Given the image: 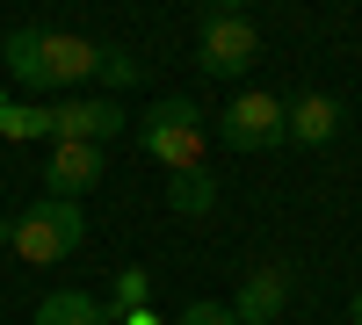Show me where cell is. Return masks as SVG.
<instances>
[{
	"label": "cell",
	"instance_id": "cell-1",
	"mask_svg": "<svg viewBox=\"0 0 362 325\" xmlns=\"http://www.w3.org/2000/svg\"><path fill=\"white\" fill-rule=\"evenodd\" d=\"M0 58H8L15 87H80L102 73V44L73 37V29H8Z\"/></svg>",
	"mask_w": 362,
	"mask_h": 325
},
{
	"label": "cell",
	"instance_id": "cell-2",
	"mask_svg": "<svg viewBox=\"0 0 362 325\" xmlns=\"http://www.w3.org/2000/svg\"><path fill=\"white\" fill-rule=\"evenodd\" d=\"M15 260H29V268H58V260H73L87 246V217L80 202H58V195H37L29 210L15 217Z\"/></svg>",
	"mask_w": 362,
	"mask_h": 325
},
{
	"label": "cell",
	"instance_id": "cell-3",
	"mask_svg": "<svg viewBox=\"0 0 362 325\" xmlns=\"http://www.w3.org/2000/svg\"><path fill=\"white\" fill-rule=\"evenodd\" d=\"M138 145L153 152L167 173H203V152H210V123H203V109L189 94H167L153 116H145V130Z\"/></svg>",
	"mask_w": 362,
	"mask_h": 325
},
{
	"label": "cell",
	"instance_id": "cell-4",
	"mask_svg": "<svg viewBox=\"0 0 362 325\" xmlns=\"http://www.w3.org/2000/svg\"><path fill=\"white\" fill-rule=\"evenodd\" d=\"M261 58V29L239 15V8H203V29H196V73L203 80H239Z\"/></svg>",
	"mask_w": 362,
	"mask_h": 325
},
{
	"label": "cell",
	"instance_id": "cell-5",
	"mask_svg": "<svg viewBox=\"0 0 362 325\" xmlns=\"http://www.w3.org/2000/svg\"><path fill=\"white\" fill-rule=\"evenodd\" d=\"M218 137L232 145V152H276V145H290V109H283V94H261V87L232 94V102L218 109Z\"/></svg>",
	"mask_w": 362,
	"mask_h": 325
},
{
	"label": "cell",
	"instance_id": "cell-6",
	"mask_svg": "<svg viewBox=\"0 0 362 325\" xmlns=\"http://www.w3.org/2000/svg\"><path fill=\"white\" fill-rule=\"evenodd\" d=\"M102 145H51V159H44V195L58 202H80V195H95L102 188Z\"/></svg>",
	"mask_w": 362,
	"mask_h": 325
},
{
	"label": "cell",
	"instance_id": "cell-7",
	"mask_svg": "<svg viewBox=\"0 0 362 325\" xmlns=\"http://www.w3.org/2000/svg\"><path fill=\"white\" fill-rule=\"evenodd\" d=\"M109 137H124L116 102H58L51 109V145H109Z\"/></svg>",
	"mask_w": 362,
	"mask_h": 325
},
{
	"label": "cell",
	"instance_id": "cell-8",
	"mask_svg": "<svg viewBox=\"0 0 362 325\" xmlns=\"http://www.w3.org/2000/svg\"><path fill=\"white\" fill-rule=\"evenodd\" d=\"M283 311H290V268H254L232 289V318L239 325H276Z\"/></svg>",
	"mask_w": 362,
	"mask_h": 325
},
{
	"label": "cell",
	"instance_id": "cell-9",
	"mask_svg": "<svg viewBox=\"0 0 362 325\" xmlns=\"http://www.w3.org/2000/svg\"><path fill=\"white\" fill-rule=\"evenodd\" d=\"M283 109H290V145H334L348 123V102H334V94H297Z\"/></svg>",
	"mask_w": 362,
	"mask_h": 325
},
{
	"label": "cell",
	"instance_id": "cell-10",
	"mask_svg": "<svg viewBox=\"0 0 362 325\" xmlns=\"http://www.w3.org/2000/svg\"><path fill=\"white\" fill-rule=\"evenodd\" d=\"M29 325H116V311L102 297H87V289H51Z\"/></svg>",
	"mask_w": 362,
	"mask_h": 325
},
{
	"label": "cell",
	"instance_id": "cell-11",
	"mask_svg": "<svg viewBox=\"0 0 362 325\" xmlns=\"http://www.w3.org/2000/svg\"><path fill=\"white\" fill-rule=\"evenodd\" d=\"M0 137H44L51 145V109H29V102H8V109H0Z\"/></svg>",
	"mask_w": 362,
	"mask_h": 325
},
{
	"label": "cell",
	"instance_id": "cell-12",
	"mask_svg": "<svg viewBox=\"0 0 362 325\" xmlns=\"http://www.w3.org/2000/svg\"><path fill=\"white\" fill-rule=\"evenodd\" d=\"M167 195H174V210H189V217H203L210 202H218L210 173H174V181H167Z\"/></svg>",
	"mask_w": 362,
	"mask_h": 325
},
{
	"label": "cell",
	"instance_id": "cell-13",
	"mask_svg": "<svg viewBox=\"0 0 362 325\" xmlns=\"http://www.w3.org/2000/svg\"><path fill=\"white\" fill-rule=\"evenodd\" d=\"M95 80H102V87H116V94H124V87H138V80H145V66H138L131 51L102 44V73H95Z\"/></svg>",
	"mask_w": 362,
	"mask_h": 325
},
{
	"label": "cell",
	"instance_id": "cell-14",
	"mask_svg": "<svg viewBox=\"0 0 362 325\" xmlns=\"http://www.w3.org/2000/svg\"><path fill=\"white\" fill-rule=\"evenodd\" d=\"M145 297H153V275H145V268L116 275V311H145Z\"/></svg>",
	"mask_w": 362,
	"mask_h": 325
},
{
	"label": "cell",
	"instance_id": "cell-15",
	"mask_svg": "<svg viewBox=\"0 0 362 325\" xmlns=\"http://www.w3.org/2000/svg\"><path fill=\"white\" fill-rule=\"evenodd\" d=\"M174 325H239V318H232V304H218V297H196Z\"/></svg>",
	"mask_w": 362,
	"mask_h": 325
},
{
	"label": "cell",
	"instance_id": "cell-16",
	"mask_svg": "<svg viewBox=\"0 0 362 325\" xmlns=\"http://www.w3.org/2000/svg\"><path fill=\"white\" fill-rule=\"evenodd\" d=\"M124 325H160V318L153 311H124Z\"/></svg>",
	"mask_w": 362,
	"mask_h": 325
},
{
	"label": "cell",
	"instance_id": "cell-17",
	"mask_svg": "<svg viewBox=\"0 0 362 325\" xmlns=\"http://www.w3.org/2000/svg\"><path fill=\"white\" fill-rule=\"evenodd\" d=\"M348 325H362V289H355V304H348Z\"/></svg>",
	"mask_w": 362,
	"mask_h": 325
},
{
	"label": "cell",
	"instance_id": "cell-18",
	"mask_svg": "<svg viewBox=\"0 0 362 325\" xmlns=\"http://www.w3.org/2000/svg\"><path fill=\"white\" fill-rule=\"evenodd\" d=\"M8 239H15V217H0V246H8Z\"/></svg>",
	"mask_w": 362,
	"mask_h": 325
}]
</instances>
